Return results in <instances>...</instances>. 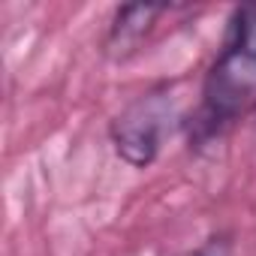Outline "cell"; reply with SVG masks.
<instances>
[{
	"label": "cell",
	"mask_w": 256,
	"mask_h": 256,
	"mask_svg": "<svg viewBox=\"0 0 256 256\" xmlns=\"http://www.w3.org/2000/svg\"><path fill=\"white\" fill-rule=\"evenodd\" d=\"M163 12H166V6H145V4L118 10L114 24H112V30H108V40H106L108 54L124 58V54L136 52L139 42L145 40V34L154 28V22H157Z\"/></svg>",
	"instance_id": "3957f363"
},
{
	"label": "cell",
	"mask_w": 256,
	"mask_h": 256,
	"mask_svg": "<svg viewBox=\"0 0 256 256\" xmlns=\"http://www.w3.org/2000/svg\"><path fill=\"white\" fill-rule=\"evenodd\" d=\"M256 112V4L238 6L226 40L205 76L196 126L217 136Z\"/></svg>",
	"instance_id": "6da1fadb"
},
{
	"label": "cell",
	"mask_w": 256,
	"mask_h": 256,
	"mask_svg": "<svg viewBox=\"0 0 256 256\" xmlns=\"http://www.w3.org/2000/svg\"><path fill=\"white\" fill-rule=\"evenodd\" d=\"M169 118H172V102L163 90L142 94L136 102H130L112 124V142L118 157L136 169L151 166L166 139Z\"/></svg>",
	"instance_id": "7a4b0ae2"
}]
</instances>
